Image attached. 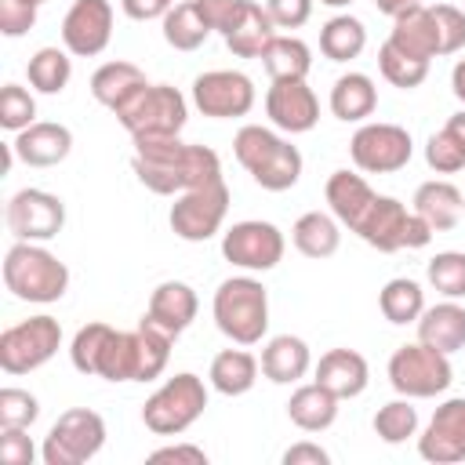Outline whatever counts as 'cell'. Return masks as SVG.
Wrapping results in <instances>:
<instances>
[{"label": "cell", "mask_w": 465, "mask_h": 465, "mask_svg": "<svg viewBox=\"0 0 465 465\" xmlns=\"http://www.w3.org/2000/svg\"><path fill=\"white\" fill-rule=\"evenodd\" d=\"M131 171L156 196H182L196 185L222 178V160L211 145L182 138H138Z\"/></svg>", "instance_id": "6da1fadb"}, {"label": "cell", "mask_w": 465, "mask_h": 465, "mask_svg": "<svg viewBox=\"0 0 465 465\" xmlns=\"http://www.w3.org/2000/svg\"><path fill=\"white\" fill-rule=\"evenodd\" d=\"M232 153L243 163V171L269 193H287L302 178V153L272 127L243 124L232 138Z\"/></svg>", "instance_id": "7a4b0ae2"}, {"label": "cell", "mask_w": 465, "mask_h": 465, "mask_svg": "<svg viewBox=\"0 0 465 465\" xmlns=\"http://www.w3.org/2000/svg\"><path fill=\"white\" fill-rule=\"evenodd\" d=\"M4 287L18 302L51 305L69 291V265L44 243L15 240L4 254Z\"/></svg>", "instance_id": "3957f363"}, {"label": "cell", "mask_w": 465, "mask_h": 465, "mask_svg": "<svg viewBox=\"0 0 465 465\" xmlns=\"http://www.w3.org/2000/svg\"><path fill=\"white\" fill-rule=\"evenodd\" d=\"M214 327L236 345H258L269 331V291L254 276H229L218 283L214 302Z\"/></svg>", "instance_id": "277c9868"}, {"label": "cell", "mask_w": 465, "mask_h": 465, "mask_svg": "<svg viewBox=\"0 0 465 465\" xmlns=\"http://www.w3.org/2000/svg\"><path fill=\"white\" fill-rule=\"evenodd\" d=\"M120 127L138 138H178L189 120V102L171 84H145L116 109Z\"/></svg>", "instance_id": "5b68a950"}, {"label": "cell", "mask_w": 465, "mask_h": 465, "mask_svg": "<svg viewBox=\"0 0 465 465\" xmlns=\"http://www.w3.org/2000/svg\"><path fill=\"white\" fill-rule=\"evenodd\" d=\"M207 411V385L193 371L167 378L142 407V421L153 436H182Z\"/></svg>", "instance_id": "8992f818"}, {"label": "cell", "mask_w": 465, "mask_h": 465, "mask_svg": "<svg viewBox=\"0 0 465 465\" xmlns=\"http://www.w3.org/2000/svg\"><path fill=\"white\" fill-rule=\"evenodd\" d=\"M454 381V367H450V356L447 352H436L421 341H411V345H400L392 356H389V385L400 392V396H411V400H432L440 392H447Z\"/></svg>", "instance_id": "52a82bcc"}, {"label": "cell", "mask_w": 465, "mask_h": 465, "mask_svg": "<svg viewBox=\"0 0 465 465\" xmlns=\"http://www.w3.org/2000/svg\"><path fill=\"white\" fill-rule=\"evenodd\" d=\"M105 447V421L91 407H73L58 414V421L47 429L40 458L44 465H84Z\"/></svg>", "instance_id": "ba28073f"}, {"label": "cell", "mask_w": 465, "mask_h": 465, "mask_svg": "<svg viewBox=\"0 0 465 465\" xmlns=\"http://www.w3.org/2000/svg\"><path fill=\"white\" fill-rule=\"evenodd\" d=\"M229 185L225 178H214L207 185H196L189 193H182L174 203H171V232L185 243H203L211 240L222 225H225V214H229Z\"/></svg>", "instance_id": "9c48e42d"}, {"label": "cell", "mask_w": 465, "mask_h": 465, "mask_svg": "<svg viewBox=\"0 0 465 465\" xmlns=\"http://www.w3.org/2000/svg\"><path fill=\"white\" fill-rule=\"evenodd\" d=\"M58 345H62V323L47 312L29 316L0 334V367L4 374H29L44 367L58 352Z\"/></svg>", "instance_id": "30bf717a"}, {"label": "cell", "mask_w": 465, "mask_h": 465, "mask_svg": "<svg viewBox=\"0 0 465 465\" xmlns=\"http://www.w3.org/2000/svg\"><path fill=\"white\" fill-rule=\"evenodd\" d=\"M349 156L367 174H392L403 171L414 156V138L400 124H360L349 138Z\"/></svg>", "instance_id": "8fae6325"}, {"label": "cell", "mask_w": 465, "mask_h": 465, "mask_svg": "<svg viewBox=\"0 0 465 465\" xmlns=\"http://www.w3.org/2000/svg\"><path fill=\"white\" fill-rule=\"evenodd\" d=\"M287 240L272 222L262 218H247L225 229L222 236V258L243 272H269L283 262Z\"/></svg>", "instance_id": "7c38bea8"}, {"label": "cell", "mask_w": 465, "mask_h": 465, "mask_svg": "<svg viewBox=\"0 0 465 465\" xmlns=\"http://www.w3.org/2000/svg\"><path fill=\"white\" fill-rule=\"evenodd\" d=\"M254 80L240 69H211L193 80V105L211 120H236L254 109Z\"/></svg>", "instance_id": "4fadbf2b"}, {"label": "cell", "mask_w": 465, "mask_h": 465, "mask_svg": "<svg viewBox=\"0 0 465 465\" xmlns=\"http://www.w3.org/2000/svg\"><path fill=\"white\" fill-rule=\"evenodd\" d=\"M4 218H7V229L15 232V240L47 243L65 225V203H62V196H54L47 189H18L7 200Z\"/></svg>", "instance_id": "5bb4252c"}, {"label": "cell", "mask_w": 465, "mask_h": 465, "mask_svg": "<svg viewBox=\"0 0 465 465\" xmlns=\"http://www.w3.org/2000/svg\"><path fill=\"white\" fill-rule=\"evenodd\" d=\"M113 40V4L109 0H73L62 18V47L76 58H94Z\"/></svg>", "instance_id": "9a60e30c"}, {"label": "cell", "mask_w": 465, "mask_h": 465, "mask_svg": "<svg viewBox=\"0 0 465 465\" xmlns=\"http://www.w3.org/2000/svg\"><path fill=\"white\" fill-rule=\"evenodd\" d=\"M418 454L432 465H458L465 461V396L443 400L425 432L418 436Z\"/></svg>", "instance_id": "2e32d148"}, {"label": "cell", "mask_w": 465, "mask_h": 465, "mask_svg": "<svg viewBox=\"0 0 465 465\" xmlns=\"http://www.w3.org/2000/svg\"><path fill=\"white\" fill-rule=\"evenodd\" d=\"M265 116L283 134H305L320 120V102L305 80H272L265 91Z\"/></svg>", "instance_id": "e0dca14e"}, {"label": "cell", "mask_w": 465, "mask_h": 465, "mask_svg": "<svg viewBox=\"0 0 465 465\" xmlns=\"http://www.w3.org/2000/svg\"><path fill=\"white\" fill-rule=\"evenodd\" d=\"M11 149L29 167H54L73 153V131L65 124H54V120H36L15 134Z\"/></svg>", "instance_id": "ac0fdd59"}, {"label": "cell", "mask_w": 465, "mask_h": 465, "mask_svg": "<svg viewBox=\"0 0 465 465\" xmlns=\"http://www.w3.org/2000/svg\"><path fill=\"white\" fill-rule=\"evenodd\" d=\"M407 218H411V211H407L396 196H374L371 211L363 214V222H360L352 232H356L363 243H371L374 251L392 254V251H403Z\"/></svg>", "instance_id": "d6986e66"}, {"label": "cell", "mask_w": 465, "mask_h": 465, "mask_svg": "<svg viewBox=\"0 0 465 465\" xmlns=\"http://www.w3.org/2000/svg\"><path fill=\"white\" fill-rule=\"evenodd\" d=\"M389 44L400 47L403 54H414L421 62H432L440 54V29L432 18V4H414L392 18Z\"/></svg>", "instance_id": "ffe728a7"}, {"label": "cell", "mask_w": 465, "mask_h": 465, "mask_svg": "<svg viewBox=\"0 0 465 465\" xmlns=\"http://www.w3.org/2000/svg\"><path fill=\"white\" fill-rule=\"evenodd\" d=\"M276 36V25L265 11V4H254V0H240L229 29L222 33L225 47L236 54V58H262L265 44Z\"/></svg>", "instance_id": "44dd1931"}, {"label": "cell", "mask_w": 465, "mask_h": 465, "mask_svg": "<svg viewBox=\"0 0 465 465\" xmlns=\"http://www.w3.org/2000/svg\"><path fill=\"white\" fill-rule=\"evenodd\" d=\"M196 309H200V298L189 283L182 280H163L156 283V291L149 294V309H145V320H153L156 327H163L167 334H182L193 320H196Z\"/></svg>", "instance_id": "7402d4cb"}, {"label": "cell", "mask_w": 465, "mask_h": 465, "mask_svg": "<svg viewBox=\"0 0 465 465\" xmlns=\"http://www.w3.org/2000/svg\"><path fill=\"white\" fill-rule=\"evenodd\" d=\"M312 381H320L323 389H331L338 400H352V396H360L367 389L371 367H367V360L356 349H331V352L320 356Z\"/></svg>", "instance_id": "603a6c76"}, {"label": "cell", "mask_w": 465, "mask_h": 465, "mask_svg": "<svg viewBox=\"0 0 465 465\" xmlns=\"http://www.w3.org/2000/svg\"><path fill=\"white\" fill-rule=\"evenodd\" d=\"M258 363H262V374H265L269 381H276V385H294V381H302V378L309 374L312 352H309L305 338H298V334H276V338L265 341Z\"/></svg>", "instance_id": "cb8c5ba5"}, {"label": "cell", "mask_w": 465, "mask_h": 465, "mask_svg": "<svg viewBox=\"0 0 465 465\" xmlns=\"http://www.w3.org/2000/svg\"><path fill=\"white\" fill-rule=\"evenodd\" d=\"M418 341L447 356L465 349V309L454 298L440 305H425V312L418 316Z\"/></svg>", "instance_id": "d4e9b609"}, {"label": "cell", "mask_w": 465, "mask_h": 465, "mask_svg": "<svg viewBox=\"0 0 465 465\" xmlns=\"http://www.w3.org/2000/svg\"><path fill=\"white\" fill-rule=\"evenodd\" d=\"M411 203H414L411 211L421 214L432 232H450V229L461 222V203H465V196H461V189L450 185L447 178H432V182H421V185L414 189V200H411Z\"/></svg>", "instance_id": "484cf974"}, {"label": "cell", "mask_w": 465, "mask_h": 465, "mask_svg": "<svg viewBox=\"0 0 465 465\" xmlns=\"http://www.w3.org/2000/svg\"><path fill=\"white\" fill-rule=\"evenodd\" d=\"M323 196H327V203H331V214H334L341 225L356 229V225L363 222V214L371 211V203H374L378 193L367 185L363 174L334 171V174L327 178V185H323Z\"/></svg>", "instance_id": "4316f807"}, {"label": "cell", "mask_w": 465, "mask_h": 465, "mask_svg": "<svg viewBox=\"0 0 465 465\" xmlns=\"http://www.w3.org/2000/svg\"><path fill=\"white\" fill-rule=\"evenodd\" d=\"M338 396L331 389H323L320 381H309V385H298L287 400V418L302 429V432H323L334 425L338 418Z\"/></svg>", "instance_id": "83f0119b"}, {"label": "cell", "mask_w": 465, "mask_h": 465, "mask_svg": "<svg viewBox=\"0 0 465 465\" xmlns=\"http://www.w3.org/2000/svg\"><path fill=\"white\" fill-rule=\"evenodd\" d=\"M378 109V87L367 73H341L331 87V113L345 124H363Z\"/></svg>", "instance_id": "f1b7e54d"}, {"label": "cell", "mask_w": 465, "mask_h": 465, "mask_svg": "<svg viewBox=\"0 0 465 465\" xmlns=\"http://www.w3.org/2000/svg\"><path fill=\"white\" fill-rule=\"evenodd\" d=\"M149 80H145V73L134 65V62H105V65H98L94 69V76H91V94H94V102L98 105H105V109H120L134 91H142Z\"/></svg>", "instance_id": "f546056e"}, {"label": "cell", "mask_w": 465, "mask_h": 465, "mask_svg": "<svg viewBox=\"0 0 465 465\" xmlns=\"http://www.w3.org/2000/svg\"><path fill=\"white\" fill-rule=\"evenodd\" d=\"M258 360L247 352V349H222L214 360H211V371H207V381L214 392L222 396H243L254 389L258 381Z\"/></svg>", "instance_id": "4dcf8cb0"}, {"label": "cell", "mask_w": 465, "mask_h": 465, "mask_svg": "<svg viewBox=\"0 0 465 465\" xmlns=\"http://www.w3.org/2000/svg\"><path fill=\"white\" fill-rule=\"evenodd\" d=\"M341 222L334 214H323V211H305L294 225H291V240L294 247L305 254V258H331L338 247H341Z\"/></svg>", "instance_id": "1f68e13d"}, {"label": "cell", "mask_w": 465, "mask_h": 465, "mask_svg": "<svg viewBox=\"0 0 465 465\" xmlns=\"http://www.w3.org/2000/svg\"><path fill=\"white\" fill-rule=\"evenodd\" d=\"M262 65L272 80H305L312 69V51L305 40L276 33L262 51Z\"/></svg>", "instance_id": "d6a6232c"}, {"label": "cell", "mask_w": 465, "mask_h": 465, "mask_svg": "<svg viewBox=\"0 0 465 465\" xmlns=\"http://www.w3.org/2000/svg\"><path fill=\"white\" fill-rule=\"evenodd\" d=\"M367 47V29L356 15H334L320 29V51L331 62H352Z\"/></svg>", "instance_id": "836d02e7"}, {"label": "cell", "mask_w": 465, "mask_h": 465, "mask_svg": "<svg viewBox=\"0 0 465 465\" xmlns=\"http://www.w3.org/2000/svg\"><path fill=\"white\" fill-rule=\"evenodd\" d=\"M160 22H163V40H167L174 51H196V47H203V40L214 33V29L207 25V18L200 15L196 0L174 4Z\"/></svg>", "instance_id": "e575fe53"}, {"label": "cell", "mask_w": 465, "mask_h": 465, "mask_svg": "<svg viewBox=\"0 0 465 465\" xmlns=\"http://www.w3.org/2000/svg\"><path fill=\"white\" fill-rule=\"evenodd\" d=\"M29 87L40 94H62L73 80V58L65 47H40L25 65Z\"/></svg>", "instance_id": "d590c367"}, {"label": "cell", "mask_w": 465, "mask_h": 465, "mask_svg": "<svg viewBox=\"0 0 465 465\" xmlns=\"http://www.w3.org/2000/svg\"><path fill=\"white\" fill-rule=\"evenodd\" d=\"M378 309L389 323H418V316L425 312V291L418 280L396 276L378 291Z\"/></svg>", "instance_id": "8d00e7d4"}, {"label": "cell", "mask_w": 465, "mask_h": 465, "mask_svg": "<svg viewBox=\"0 0 465 465\" xmlns=\"http://www.w3.org/2000/svg\"><path fill=\"white\" fill-rule=\"evenodd\" d=\"M374 436L381 443H407L411 436H418V407L411 403V396H400V400H389L378 407L374 414Z\"/></svg>", "instance_id": "74e56055"}, {"label": "cell", "mask_w": 465, "mask_h": 465, "mask_svg": "<svg viewBox=\"0 0 465 465\" xmlns=\"http://www.w3.org/2000/svg\"><path fill=\"white\" fill-rule=\"evenodd\" d=\"M113 334H116V327H109V323H102V320L84 323V327L73 334V345H69L73 367H76L80 374H94V378H98V363H102V352H105V345L113 341Z\"/></svg>", "instance_id": "f35d334b"}, {"label": "cell", "mask_w": 465, "mask_h": 465, "mask_svg": "<svg viewBox=\"0 0 465 465\" xmlns=\"http://www.w3.org/2000/svg\"><path fill=\"white\" fill-rule=\"evenodd\" d=\"M378 69H381V76H385L392 87H400V91H414V87H421L425 76H429V62H421V58H414V54H403V51L392 47L389 40L378 47Z\"/></svg>", "instance_id": "ab89813d"}, {"label": "cell", "mask_w": 465, "mask_h": 465, "mask_svg": "<svg viewBox=\"0 0 465 465\" xmlns=\"http://www.w3.org/2000/svg\"><path fill=\"white\" fill-rule=\"evenodd\" d=\"M425 280L443 298H465V251H440L425 265Z\"/></svg>", "instance_id": "60d3db41"}, {"label": "cell", "mask_w": 465, "mask_h": 465, "mask_svg": "<svg viewBox=\"0 0 465 465\" xmlns=\"http://www.w3.org/2000/svg\"><path fill=\"white\" fill-rule=\"evenodd\" d=\"M29 124H36V98L18 84H4V91H0V127L18 134Z\"/></svg>", "instance_id": "b9f144b4"}, {"label": "cell", "mask_w": 465, "mask_h": 465, "mask_svg": "<svg viewBox=\"0 0 465 465\" xmlns=\"http://www.w3.org/2000/svg\"><path fill=\"white\" fill-rule=\"evenodd\" d=\"M40 418V400L25 389H0V429H29Z\"/></svg>", "instance_id": "7bdbcfd3"}, {"label": "cell", "mask_w": 465, "mask_h": 465, "mask_svg": "<svg viewBox=\"0 0 465 465\" xmlns=\"http://www.w3.org/2000/svg\"><path fill=\"white\" fill-rule=\"evenodd\" d=\"M425 163H429L436 174H454V171L465 167V149H461V142H458L447 127H440V131H432L429 142H425Z\"/></svg>", "instance_id": "ee69618b"}, {"label": "cell", "mask_w": 465, "mask_h": 465, "mask_svg": "<svg viewBox=\"0 0 465 465\" xmlns=\"http://www.w3.org/2000/svg\"><path fill=\"white\" fill-rule=\"evenodd\" d=\"M432 18L440 29V54H458L465 47V11L454 4H432Z\"/></svg>", "instance_id": "f6af8a7d"}, {"label": "cell", "mask_w": 465, "mask_h": 465, "mask_svg": "<svg viewBox=\"0 0 465 465\" xmlns=\"http://www.w3.org/2000/svg\"><path fill=\"white\" fill-rule=\"evenodd\" d=\"M316 0H265V11L276 29H302L312 18Z\"/></svg>", "instance_id": "bcb514c9"}, {"label": "cell", "mask_w": 465, "mask_h": 465, "mask_svg": "<svg viewBox=\"0 0 465 465\" xmlns=\"http://www.w3.org/2000/svg\"><path fill=\"white\" fill-rule=\"evenodd\" d=\"M36 25V7L25 0H0V33L4 36H22Z\"/></svg>", "instance_id": "7dc6e473"}, {"label": "cell", "mask_w": 465, "mask_h": 465, "mask_svg": "<svg viewBox=\"0 0 465 465\" xmlns=\"http://www.w3.org/2000/svg\"><path fill=\"white\" fill-rule=\"evenodd\" d=\"M0 458L7 465H33L36 447L29 440V429H0Z\"/></svg>", "instance_id": "c3c4849f"}, {"label": "cell", "mask_w": 465, "mask_h": 465, "mask_svg": "<svg viewBox=\"0 0 465 465\" xmlns=\"http://www.w3.org/2000/svg\"><path fill=\"white\" fill-rule=\"evenodd\" d=\"M149 461H174V465H207V450L196 443H167L149 454Z\"/></svg>", "instance_id": "681fc988"}, {"label": "cell", "mask_w": 465, "mask_h": 465, "mask_svg": "<svg viewBox=\"0 0 465 465\" xmlns=\"http://www.w3.org/2000/svg\"><path fill=\"white\" fill-rule=\"evenodd\" d=\"M196 7H200V15L207 18V25L214 33H225L232 15H236V7H240V0H196Z\"/></svg>", "instance_id": "f907efd6"}, {"label": "cell", "mask_w": 465, "mask_h": 465, "mask_svg": "<svg viewBox=\"0 0 465 465\" xmlns=\"http://www.w3.org/2000/svg\"><path fill=\"white\" fill-rule=\"evenodd\" d=\"M327 461H331V454H327L320 443H312V440L291 443V447L283 450V465H327Z\"/></svg>", "instance_id": "816d5d0a"}, {"label": "cell", "mask_w": 465, "mask_h": 465, "mask_svg": "<svg viewBox=\"0 0 465 465\" xmlns=\"http://www.w3.org/2000/svg\"><path fill=\"white\" fill-rule=\"evenodd\" d=\"M120 7L134 22H153V18H163L174 7V0H120Z\"/></svg>", "instance_id": "f5cc1de1"}, {"label": "cell", "mask_w": 465, "mask_h": 465, "mask_svg": "<svg viewBox=\"0 0 465 465\" xmlns=\"http://www.w3.org/2000/svg\"><path fill=\"white\" fill-rule=\"evenodd\" d=\"M450 91H454V98L465 105V58H458L454 69H450Z\"/></svg>", "instance_id": "db71d44e"}, {"label": "cell", "mask_w": 465, "mask_h": 465, "mask_svg": "<svg viewBox=\"0 0 465 465\" xmlns=\"http://www.w3.org/2000/svg\"><path fill=\"white\" fill-rule=\"evenodd\" d=\"M414 4H421V0H374V7H378L381 15H389V18H396L400 11L414 7Z\"/></svg>", "instance_id": "11a10c76"}, {"label": "cell", "mask_w": 465, "mask_h": 465, "mask_svg": "<svg viewBox=\"0 0 465 465\" xmlns=\"http://www.w3.org/2000/svg\"><path fill=\"white\" fill-rule=\"evenodd\" d=\"M458 142H461V149H465V109L461 113H454V116H447V124H443Z\"/></svg>", "instance_id": "9f6ffc18"}, {"label": "cell", "mask_w": 465, "mask_h": 465, "mask_svg": "<svg viewBox=\"0 0 465 465\" xmlns=\"http://www.w3.org/2000/svg\"><path fill=\"white\" fill-rule=\"evenodd\" d=\"M320 4H327V7H349L352 0H320Z\"/></svg>", "instance_id": "6f0895ef"}, {"label": "cell", "mask_w": 465, "mask_h": 465, "mask_svg": "<svg viewBox=\"0 0 465 465\" xmlns=\"http://www.w3.org/2000/svg\"><path fill=\"white\" fill-rule=\"evenodd\" d=\"M25 4H33V7H40V4H47V0H25Z\"/></svg>", "instance_id": "680465c9"}]
</instances>
